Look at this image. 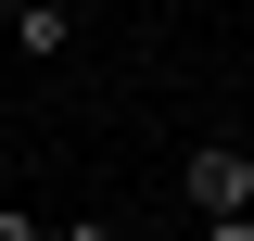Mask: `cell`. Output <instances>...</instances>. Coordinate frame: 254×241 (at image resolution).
Instances as JSON below:
<instances>
[{
    "label": "cell",
    "mask_w": 254,
    "mask_h": 241,
    "mask_svg": "<svg viewBox=\"0 0 254 241\" xmlns=\"http://www.w3.org/2000/svg\"><path fill=\"white\" fill-rule=\"evenodd\" d=\"M178 190H190V216H229V203H254V152L242 140H203L178 165Z\"/></svg>",
    "instance_id": "1"
},
{
    "label": "cell",
    "mask_w": 254,
    "mask_h": 241,
    "mask_svg": "<svg viewBox=\"0 0 254 241\" xmlns=\"http://www.w3.org/2000/svg\"><path fill=\"white\" fill-rule=\"evenodd\" d=\"M0 26H13V51H26V63H51L64 38H76V0H13Z\"/></svg>",
    "instance_id": "2"
},
{
    "label": "cell",
    "mask_w": 254,
    "mask_h": 241,
    "mask_svg": "<svg viewBox=\"0 0 254 241\" xmlns=\"http://www.w3.org/2000/svg\"><path fill=\"white\" fill-rule=\"evenodd\" d=\"M203 241H254V203H229V216H203Z\"/></svg>",
    "instance_id": "3"
},
{
    "label": "cell",
    "mask_w": 254,
    "mask_h": 241,
    "mask_svg": "<svg viewBox=\"0 0 254 241\" xmlns=\"http://www.w3.org/2000/svg\"><path fill=\"white\" fill-rule=\"evenodd\" d=\"M0 241H51V229H38V216H26V203H0Z\"/></svg>",
    "instance_id": "4"
},
{
    "label": "cell",
    "mask_w": 254,
    "mask_h": 241,
    "mask_svg": "<svg viewBox=\"0 0 254 241\" xmlns=\"http://www.w3.org/2000/svg\"><path fill=\"white\" fill-rule=\"evenodd\" d=\"M51 241H115V229H102V216H64V229H51Z\"/></svg>",
    "instance_id": "5"
},
{
    "label": "cell",
    "mask_w": 254,
    "mask_h": 241,
    "mask_svg": "<svg viewBox=\"0 0 254 241\" xmlns=\"http://www.w3.org/2000/svg\"><path fill=\"white\" fill-rule=\"evenodd\" d=\"M0 13H13V0H0Z\"/></svg>",
    "instance_id": "6"
}]
</instances>
